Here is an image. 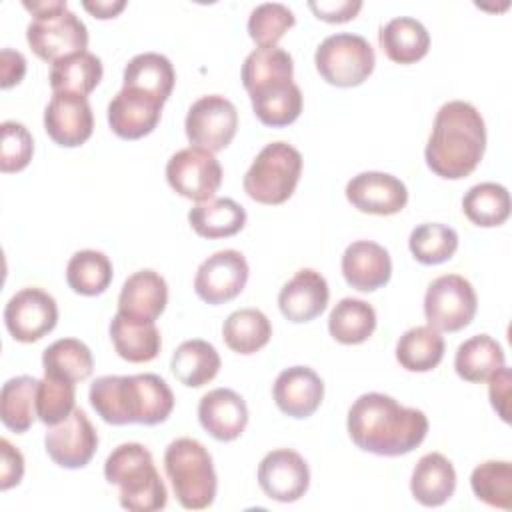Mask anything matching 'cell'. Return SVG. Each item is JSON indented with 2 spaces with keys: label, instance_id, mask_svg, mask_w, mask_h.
<instances>
[{
  "label": "cell",
  "instance_id": "obj_36",
  "mask_svg": "<svg viewBox=\"0 0 512 512\" xmlns=\"http://www.w3.org/2000/svg\"><path fill=\"white\" fill-rule=\"evenodd\" d=\"M36 390L38 380L32 376H16L4 382L0 392V418L8 430L22 434L34 424L38 418Z\"/></svg>",
  "mask_w": 512,
  "mask_h": 512
},
{
  "label": "cell",
  "instance_id": "obj_46",
  "mask_svg": "<svg viewBox=\"0 0 512 512\" xmlns=\"http://www.w3.org/2000/svg\"><path fill=\"white\" fill-rule=\"evenodd\" d=\"M310 10L316 14L318 20H324V22H330V24H342V22H348L352 18H356V14L360 12L362 8V2L360 0H320V2H308Z\"/></svg>",
  "mask_w": 512,
  "mask_h": 512
},
{
  "label": "cell",
  "instance_id": "obj_25",
  "mask_svg": "<svg viewBox=\"0 0 512 512\" xmlns=\"http://www.w3.org/2000/svg\"><path fill=\"white\" fill-rule=\"evenodd\" d=\"M378 42L388 60L396 64H414L428 54L430 34L420 20L398 16L380 28Z\"/></svg>",
  "mask_w": 512,
  "mask_h": 512
},
{
  "label": "cell",
  "instance_id": "obj_3",
  "mask_svg": "<svg viewBox=\"0 0 512 512\" xmlns=\"http://www.w3.org/2000/svg\"><path fill=\"white\" fill-rule=\"evenodd\" d=\"M88 400L96 414L114 426H154L174 410V394L158 374L100 376L90 384Z\"/></svg>",
  "mask_w": 512,
  "mask_h": 512
},
{
  "label": "cell",
  "instance_id": "obj_15",
  "mask_svg": "<svg viewBox=\"0 0 512 512\" xmlns=\"http://www.w3.org/2000/svg\"><path fill=\"white\" fill-rule=\"evenodd\" d=\"M258 484L262 492L276 502H296L310 486V470L298 452L278 448L260 460Z\"/></svg>",
  "mask_w": 512,
  "mask_h": 512
},
{
  "label": "cell",
  "instance_id": "obj_4",
  "mask_svg": "<svg viewBox=\"0 0 512 512\" xmlns=\"http://www.w3.org/2000/svg\"><path fill=\"white\" fill-rule=\"evenodd\" d=\"M104 478L120 488V506L130 512L162 510L168 502V492L154 466V458L138 442H124L108 454Z\"/></svg>",
  "mask_w": 512,
  "mask_h": 512
},
{
  "label": "cell",
  "instance_id": "obj_26",
  "mask_svg": "<svg viewBox=\"0 0 512 512\" xmlns=\"http://www.w3.org/2000/svg\"><path fill=\"white\" fill-rule=\"evenodd\" d=\"M294 76L292 56L278 46L252 50L242 64V84L246 92L260 94L264 90L290 84Z\"/></svg>",
  "mask_w": 512,
  "mask_h": 512
},
{
  "label": "cell",
  "instance_id": "obj_9",
  "mask_svg": "<svg viewBox=\"0 0 512 512\" xmlns=\"http://www.w3.org/2000/svg\"><path fill=\"white\" fill-rule=\"evenodd\" d=\"M166 180L182 198L194 202L212 200L222 184V166L204 148H182L166 164Z\"/></svg>",
  "mask_w": 512,
  "mask_h": 512
},
{
  "label": "cell",
  "instance_id": "obj_22",
  "mask_svg": "<svg viewBox=\"0 0 512 512\" xmlns=\"http://www.w3.org/2000/svg\"><path fill=\"white\" fill-rule=\"evenodd\" d=\"M342 276L354 290L374 292L388 284L392 260L384 246L372 240H356L342 254Z\"/></svg>",
  "mask_w": 512,
  "mask_h": 512
},
{
  "label": "cell",
  "instance_id": "obj_12",
  "mask_svg": "<svg viewBox=\"0 0 512 512\" xmlns=\"http://www.w3.org/2000/svg\"><path fill=\"white\" fill-rule=\"evenodd\" d=\"M58 322L56 300L40 288L18 290L4 308V324L18 342H36L54 330Z\"/></svg>",
  "mask_w": 512,
  "mask_h": 512
},
{
  "label": "cell",
  "instance_id": "obj_10",
  "mask_svg": "<svg viewBox=\"0 0 512 512\" xmlns=\"http://www.w3.org/2000/svg\"><path fill=\"white\" fill-rule=\"evenodd\" d=\"M236 128V106L220 94H208L198 98L188 108L184 120V130L190 144L196 148H204L212 154L224 150L232 142V138L236 136Z\"/></svg>",
  "mask_w": 512,
  "mask_h": 512
},
{
  "label": "cell",
  "instance_id": "obj_7",
  "mask_svg": "<svg viewBox=\"0 0 512 512\" xmlns=\"http://www.w3.org/2000/svg\"><path fill=\"white\" fill-rule=\"evenodd\" d=\"M314 64L328 84L352 88L372 74L376 56L364 36L340 32L320 42L314 54Z\"/></svg>",
  "mask_w": 512,
  "mask_h": 512
},
{
  "label": "cell",
  "instance_id": "obj_20",
  "mask_svg": "<svg viewBox=\"0 0 512 512\" xmlns=\"http://www.w3.org/2000/svg\"><path fill=\"white\" fill-rule=\"evenodd\" d=\"M328 298L326 278L312 268H302L282 286L278 306L286 320L300 324L318 318L326 310Z\"/></svg>",
  "mask_w": 512,
  "mask_h": 512
},
{
  "label": "cell",
  "instance_id": "obj_29",
  "mask_svg": "<svg viewBox=\"0 0 512 512\" xmlns=\"http://www.w3.org/2000/svg\"><path fill=\"white\" fill-rule=\"evenodd\" d=\"M188 222L202 238H230L244 228L246 210L232 198H212L192 206L188 212Z\"/></svg>",
  "mask_w": 512,
  "mask_h": 512
},
{
  "label": "cell",
  "instance_id": "obj_17",
  "mask_svg": "<svg viewBox=\"0 0 512 512\" xmlns=\"http://www.w3.org/2000/svg\"><path fill=\"white\" fill-rule=\"evenodd\" d=\"M348 202L364 212L376 216L398 214L408 202L404 182L386 172H360L346 184Z\"/></svg>",
  "mask_w": 512,
  "mask_h": 512
},
{
  "label": "cell",
  "instance_id": "obj_33",
  "mask_svg": "<svg viewBox=\"0 0 512 512\" xmlns=\"http://www.w3.org/2000/svg\"><path fill=\"white\" fill-rule=\"evenodd\" d=\"M272 336V324L268 316L258 308L234 310L222 326V338L226 346L236 352L250 356L264 348Z\"/></svg>",
  "mask_w": 512,
  "mask_h": 512
},
{
  "label": "cell",
  "instance_id": "obj_23",
  "mask_svg": "<svg viewBox=\"0 0 512 512\" xmlns=\"http://www.w3.org/2000/svg\"><path fill=\"white\" fill-rule=\"evenodd\" d=\"M168 304V284L154 270H138L128 276L118 296V312L140 322H156Z\"/></svg>",
  "mask_w": 512,
  "mask_h": 512
},
{
  "label": "cell",
  "instance_id": "obj_37",
  "mask_svg": "<svg viewBox=\"0 0 512 512\" xmlns=\"http://www.w3.org/2000/svg\"><path fill=\"white\" fill-rule=\"evenodd\" d=\"M462 210L472 224L494 228L510 216V194L502 184L480 182L464 194Z\"/></svg>",
  "mask_w": 512,
  "mask_h": 512
},
{
  "label": "cell",
  "instance_id": "obj_49",
  "mask_svg": "<svg viewBox=\"0 0 512 512\" xmlns=\"http://www.w3.org/2000/svg\"><path fill=\"white\" fill-rule=\"evenodd\" d=\"M26 74V58L18 50L4 48L0 52V86L2 88H12L22 82Z\"/></svg>",
  "mask_w": 512,
  "mask_h": 512
},
{
  "label": "cell",
  "instance_id": "obj_48",
  "mask_svg": "<svg viewBox=\"0 0 512 512\" xmlns=\"http://www.w3.org/2000/svg\"><path fill=\"white\" fill-rule=\"evenodd\" d=\"M490 386H488V396H490V404L496 410V414L504 420L510 422V382H512V374L510 368L502 366L498 368L490 378H488Z\"/></svg>",
  "mask_w": 512,
  "mask_h": 512
},
{
  "label": "cell",
  "instance_id": "obj_5",
  "mask_svg": "<svg viewBox=\"0 0 512 512\" xmlns=\"http://www.w3.org/2000/svg\"><path fill=\"white\" fill-rule=\"evenodd\" d=\"M164 472L174 496L186 510H204L216 498L218 478L206 446L194 438H176L164 452Z\"/></svg>",
  "mask_w": 512,
  "mask_h": 512
},
{
  "label": "cell",
  "instance_id": "obj_31",
  "mask_svg": "<svg viewBox=\"0 0 512 512\" xmlns=\"http://www.w3.org/2000/svg\"><path fill=\"white\" fill-rule=\"evenodd\" d=\"M502 346L488 334H476L464 340L454 356L456 374L466 382H486L504 366Z\"/></svg>",
  "mask_w": 512,
  "mask_h": 512
},
{
  "label": "cell",
  "instance_id": "obj_44",
  "mask_svg": "<svg viewBox=\"0 0 512 512\" xmlns=\"http://www.w3.org/2000/svg\"><path fill=\"white\" fill-rule=\"evenodd\" d=\"M296 24L292 10L280 2L258 4L248 18V34L258 48L276 46V42Z\"/></svg>",
  "mask_w": 512,
  "mask_h": 512
},
{
  "label": "cell",
  "instance_id": "obj_34",
  "mask_svg": "<svg viewBox=\"0 0 512 512\" xmlns=\"http://www.w3.org/2000/svg\"><path fill=\"white\" fill-rule=\"evenodd\" d=\"M102 60L84 50L62 60H56L50 68V86L54 92H72L86 96L102 80Z\"/></svg>",
  "mask_w": 512,
  "mask_h": 512
},
{
  "label": "cell",
  "instance_id": "obj_40",
  "mask_svg": "<svg viewBox=\"0 0 512 512\" xmlns=\"http://www.w3.org/2000/svg\"><path fill=\"white\" fill-rule=\"evenodd\" d=\"M250 102L256 118L272 128L292 124L302 112V92L294 82L252 94Z\"/></svg>",
  "mask_w": 512,
  "mask_h": 512
},
{
  "label": "cell",
  "instance_id": "obj_35",
  "mask_svg": "<svg viewBox=\"0 0 512 512\" xmlns=\"http://www.w3.org/2000/svg\"><path fill=\"white\" fill-rule=\"evenodd\" d=\"M374 330L376 312L360 298H342L328 316V332L340 344H362Z\"/></svg>",
  "mask_w": 512,
  "mask_h": 512
},
{
  "label": "cell",
  "instance_id": "obj_43",
  "mask_svg": "<svg viewBox=\"0 0 512 512\" xmlns=\"http://www.w3.org/2000/svg\"><path fill=\"white\" fill-rule=\"evenodd\" d=\"M76 402V386L72 380L44 374L42 380H38L36 390V414L38 420L46 426H54L64 422Z\"/></svg>",
  "mask_w": 512,
  "mask_h": 512
},
{
  "label": "cell",
  "instance_id": "obj_51",
  "mask_svg": "<svg viewBox=\"0 0 512 512\" xmlns=\"http://www.w3.org/2000/svg\"><path fill=\"white\" fill-rule=\"evenodd\" d=\"M22 6L32 14V18H44V16H54L62 10H68L66 0H34L28 2L24 0Z\"/></svg>",
  "mask_w": 512,
  "mask_h": 512
},
{
  "label": "cell",
  "instance_id": "obj_45",
  "mask_svg": "<svg viewBox=\"0 0 512 512\" xmlns=\"http://www.w3.org/2000/svg\"><path fill=\"white\" fill-rule=\"evenodd\" d=\"M2 144H0V170L4 174L24 170L34 154V140L28 128L14 120H4L0 124Z\"/></svg>",
  "mask_w": 512,
  "mask_h": 512
},
{
  "label": "cell",
  "instance_id": "obj_28",
  "mask_svg": "<svg viewBox=\"0 0 512 512\" xmlns=\"http://www.w3.org/2000/svg\"><path fill=\"white\" fill-rule=\"evenodd\" d=\"M110 340L116 354L134 364L154 360L162 346V338L154 322L132 320L120 312L110 320Z\"/></svg>",
  "mask_w": 512,
  "mask_h": 512
},
{
  "label": "cell",
  "instance_id": "obj_41",
  "mask_svg": "<svg viewBox=\"0 0 512 512\" xmlns=\"http://www.w3.org/2000/svg\"><path fill=\"white\" fill-rule=\"evenodd\" d=\"M408 248L412 256L426 266L450 260L458 250V234L440 222H424L410 232Z\"/></svg>",
  "mask_w": 512,
  "mask_h": 512
},
{
  "label": "cell",
  "instance_id": "obj_6",
  "mask_svg": "<svg viewBox=\"0 0 512 512\" xmlns=\"http://www.w3.org/2000/svg\"><path fill=\"white\" fill-rule=\"evenodd\" d=\"M302 154L288 142L266 144L244 174V192L260 204H282L286 202L300 180Z\"/></svg>",
  "mask_w": 512,
  "mask_h": 512
},
{
  "label": "cell",
  "instance_id": "obj_13",
  "mask_svg": "<svg viewBox=\"0 0 512 512\" xmlns=\"http://www.w3.org/2000/svg\"><path fill=\"white\" fill-rule=\"evenodd\" d=\"M248 262L238 250H218L196 270L194 290L206 304H224L236 298L248 282Z\"/></svg>",
  "mask_w": 512,
  "mask_h": 512
},
{
  "label": "cell",
  "instance_id": "obj_16",
  "mask_svg": "<svg viewBox=\"0 0 512 512\" xmlns=\"http://www.w3.org/2000/svg\"><path fill=\"white\" fill-rule=\"evenodd\" d=\"M92 128L94 116L86 96L72 92L52 94L44 110V130L58 146H82L92 136Z\"/></svg>",
  "mask_w": 512,
  "mask_h": 512
},
{
  "label": "cell",
  "instance_id": "obj_18",
  "mask_svg": "<svg viewBox=\"0 0 512 512\" xmlns=\"http://www.w3.org/2000/svg\"><path fill=\"white\" fill-rule=\"evenodd\" d=\"M164 102L138 90L122 88L108 104V124L124 140L148 136L160 122Z\"/></svg>",
  "mask_w": 512,
  "mask_h": 512
},
{
  "label": "cell",
  "instance_id": "obj_1",
  "mask_svg": "<svg viewBox=\"0 0 512 512\" xmlns=\"http://www.w3.org/2000/svg\"><path fill=\"white\" fill-rule=\"evenodd\" d=\"M346 428L360 450L376 456H402L424 442L428 418L422 410L402 406L388 394L368 392L350 406Z\"/></svg>",
  "mask_w": 512,
  "mask_h": 512
},
{
  "label": "cell",
  "instance_id": "obj_11",
  "mask_svg": "<svg viewBox=\"0 0 512 512\" xmlns=\"http://www.w3.org/2000/svg\"><path fill=\"white\" fill-rule=\"evenodd\" d=\"M26 42L40 60L54 64L86 50L88 28L74 12L62 10L54 16L32 18L26 28Z\"/></svg>",
  "mask_w": 512,
  "mask_h": 512
},
{
  "label": "cell",
  "instance_id": "obj_32",
  "mask_svg": "<svg viewBox=\"0 0 512 512\" xmlns=\"http://www.w3.org/2000/svg\"><path fill=\"white\" fill-rule=\"evenodd\" d=\"M444 358V338L432 326H414L396 342V360L408 372H430Z\"/></svg>",
  "mask_w": 512,
  "mask_h": 512
},
{
  "label": "cell",
  "instance_id": "obj_8",
  "mask_svg": "<svg viewBox=\"0 0 512 512\" xmlns=\"http://www.w3.org/2000/svg\"><path fill=\"white\" fill-rule=\"evenodd\" d=\"M478 298L472 284L460 274H444L430 282L424 294V316L438 332H458L476 314Z\"/></svg>",
  "mask_w": 512,
  "mask_h": 512
},
{
  "label": "cell",
  "instance_id": "obj_50",
  "mask_svg": "<svg viewBox=\"0 0 512 512\" xmlns=\"http://www.w3.org/2000/svg\"><path fill=\"white\" fill-rule=\"evenodd\" d=\"M82 6L94 16V18H100V20H108V18H114L118 16L124 8H126V2L124 0H96V2H88L84 0Z\"/></svg>",
  "mask_w": 512,
  "mask_h": 512
},
{
  "label": "cell",
  "instance_id": "obj_38",
  "mask_svg": "<svg viewBox=\"0 0 512 512\" xmlns=\"http://www.w3.org/2000/svg\"><path fill=\"white\" fill-rule=\"evenodd\" d=\"M112 262L100 250H78L66 266L68 286L82 296H98L112 282Z\"/></svg>",
  "mask_w": 512,
  "mask_h": 512
},
{
  "label": "cell",
  "instance_id": "obj_14",
  "mask_svg": "<svg viewBox=\"0 0 512 512\" xmlns=\"http://www.w3.org/2000/svg\"><path fill=\"white\" fill-rule=\"evenodd\" d=\"M44 446L54 464L70 470L84 468L98 448V432L86 412L74 408L64 422L48 428Z\"/></svg>",
  "mask_w": 512,
  "mask_h": 512
},
{
  "label": "cell",
  "instance_id": "obj_21",
  "mask_svg": "<svg viewBox=\"0 0 512 512\" xmlns=\"http://www.w3.org/2000/svg\"><path fill=\"white\" fill-rule=\"evenodd\" d=\"M198 420L212 438L232 442L248 424V406L238 392L230 388H214L200 398Z\"/></svg>",
  "mask_w": 512,
  "mask_h": 512
},
{
  "label": "cell",
  "instance_id": "obj_47",
  "mask_svg": "<svg viewBox=\"0 0 512 512\" xmlns=\"http://www.w3.org/2000/svg\"><path fill=\"white\" fill-rule=\"evenodd\" d=\"M0 490H8L20 484L24 476V456L18 448H14L6 438L0 440Z\"/></svg>",
  "mask_w": 512,
  "mask_h": 512
},
{
  "label": "cell",
  "instance_id": "obj_24",
  "mask_svg": "<svg viewBox=\"0 0 512 512\" xmlns=\"http://www.w3.org/2000/svg\"><path fill=\"white\" fill-rule=\"evenodd\" d=\"M454 490L456 470L444 454L430 452L416 462L410 478V492L416 502L428 508H436L448 502Z\"/></svg>",
  "mask_w": 512,
  "mask_h": 512
},
{
  "label": "cell",
  "instance_id": "obj_2",
  "mask_svg": "<svg viewBox=\"0 0 512 512\" xmlns=\"http://www.w3.org/2000/svg\"><path fill=\"white\" fill-rule=\"evenodd\" d=\"M486 150L482 114L464 100H450L436 112L424 150L428 168L446 180L470 176Z\"/></svg>",
  "mask_w": 512,
  "mask_h": 512
},
{
  "label": "cell",
  "instance_id": "obj_30",
  "mask_svg": "<svg viewBox=\"0 0 512 512\" xmlns=\"http://www.w3.org/2000/svg\"><path fill=\"white\" fill-rule=\"evenodd\" d=\"M172 374L188 388H200L212 382L220 370L218 350L200 338L182 342L170 360Z\"/></svg>",
  "mask_w": 512,
  "mask_h": 512
},
{
  "label": "cell",
  "instance_id": "obj_19",
  "mask_svg": "<svg viewBox=\"0 0 512 512\" xmlns=\"http://www.w3.org/2000/svg\"><path fill=\"white\" fill-rule=\"evenodd\" d=\"M272 396L286 416L308 418L322 404L324 382L308 366H290L276 376Z\"/></svg>",
  "mask_w": 512,
  "mask_h": 512
},
{
  "label": "cell",
  "instance_id": "obj_42",
  "mask_svg": "<svg viewBox=\"0 0 512 512\" xmlns=\"http://www.w3.org/2000/svg\"><path fill=\"white\" fill-rule=\"evenodd\" d=\"M472 492L488 506L510 510L512 504V464L508 460H486L472 470Z\"/></svg>",
  "mask_w": 512,
  "mask_h": 512
},
{
  "label": "cell",
  "instance_id": "obj_27",
  "mask_svg": "<svg viewBox=\"0 0 512 512\" xmlns=\"http://www.w3.org/2000/svg\"><path fill=\"white\" fill-rule=\"evenodd\" d=\"M176 72L172 62L158 52L136 54L124 68L122 88L138 90L160 102H166L172 94Z\"/></svg>",
  "mask_w": 512,
  "mask_h": 512
},
{
  "label": "cell",
  "instance_id": "obj_39",
  "mask_svg": "<svg viewBox=\"0 0 512 512\" xmlns=\"http://www.w3.org/2000/svg\"><path fill=\"white\" fill-rule=\"evenodd\" d=\"M42 368L44 374L78 382L92 374L94 358L84 342L76 338H60L44 350Z\"/></svg>",
  "mask_w": 512,
  "mask_h": 512
}]
</instances>
